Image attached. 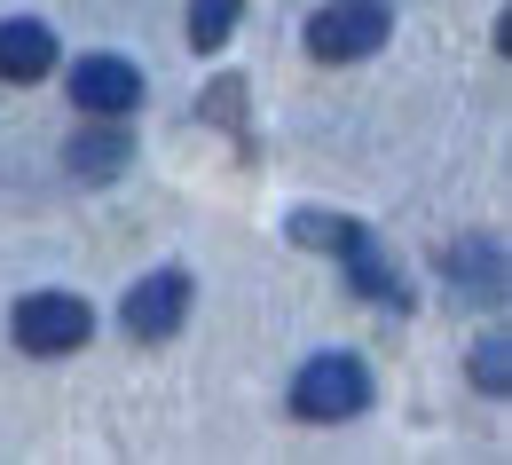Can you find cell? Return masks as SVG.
Masks as SVG:
<instances>
[{
    "instance_id": "1",
    "label": "cell",
    "mask_w": 512,
    "mask_h": 465,
    "mask_svg": "<svg viewBox=\"0 0 512 465\" xmlns=\"http://www.w3.org/2000/svg\"><path fill=\"white\" fill-rule=\"evenodd\" d=\"M292 410L308 426H347L355 410H371V371L355 355H308L292 379Z\"/></svg>"
},
{
    "instance_id": "2",
    "label": "cell",
    "mask_w": 512,
    "mask_h": 465,
    "mask_svg": "<svg viewBox=\"0 0 512 465\" xmlns=\"http://www.w3.org/2000/svg\"><path fill=\"white\" fill-rule=\"evenodd\" d=\"M386 32H394V16H386V0H331L308 16V56L316 64H363V56H379Z\"/></svg>"
},
{
    "instance_id": "3",
    "label": "cell",
    "mask_w": 512,
    "mask_h": 465,
    "mask_svg": "<svg viewBox=\"0 0 512 465\" xmlns=\"http://www.w3.org/2000/svg\"><path fill=\"white\" fill-rule=\"evenodd\" d=\"M8 332H16L24 355H79L95 339V308L79 292H32V300H16Z\"/></svg>"
},
{
    "instance_id": "4",
    "label": "cell",
    "mask_w": 512,
    "mask_h": 465,
    "mask_svg": "<svg viewBox=\"0 0 512 465\" xmlns=\"http://www.w3.org/2000/svg\"><path fill=\"white\" fill-rule=\"evenodd\" d=\"M119 316H127V332L142 339V347H150V339H174V332H182V316H190V276H182V268L142 276V284L127 292V308H119Z\"/></svg>"
},
{
    "instance_id": "5",
    "label": "cell",
    "mask_w": 512,
    "mask_h": 465,
    "mask_svg": "<svg viewBox=\"0 0 512 465\" xmlns=\"http://www.w3.org/2000/svg\"><path fill=\"white\" fill-rule=\"evenodd\" d=\"M71 103L87 119H127L134 103H142V71L119 64V56H87V64L71 71Z\"/></svg>"
},
{
    "instance_id": "6",
    "label": "cell",
    "mask_w": 512,
    "mask_h": 465,
    "mask_svg": "<svg viewBox=\"0 0 512 465\" xmlns=\"http://www.w3.org/2000/svg\"><path fill=\"white\" fill-rule=\"evenodd\" d=\"M56 71V32L40 24V16H8L0 24V79L8 87H32V79H48Z\"/></svg>"
},
{
    "instance_id": "7",
    "label": "cell",
    "mask_w": 512,
    "mask_h": 465,
    "mask_svg": "<svg viewBox=\"0 0 512 465\" xmlns=\"http://www.w3.org/2000/svg\"><path fill=\"white\" fill-rule=\"evenodd\" d=\"M134 158V142H127V119H103V134L87 127V134H71V150H64V166L79 174V182H111L119 166Z\"/></svg>"
},
{
    "instance_id": "8",
    "label": "cell",
    "mask_w": 512,
    "mask_h": 465,
    "mask_svg": "<svg viewBox=\"0 0 512 465\" xmlns=\"http://www.w3.org/2000/svg\"><path fill=\"white\" fill-rule=\"evenodd\" d=\"M449 276L465 284V292H481V308H497L505 300V245L497 237H473V245H449Z\"/></svg>"
},
{
    "instance_id": "9",
    "label": "cell",
    "mask_w": 512,
    "mask_h": 465,
    "mask_svg": "<svg viewBox=\"0 0 512 465\" xmlns=\"http://www.w3.org/2000/svg\"><path fill=\"white\" fill-rule=\"evenodd\" d=\"M237 16H245V0H190V48L197 56H221L229 32H237Z\"/></svg>"
},
{
    "instance_id": "10",
    "label": "cell",
    "mask_w": 512,
    "mask_h": 465,
    "mask_svg": "<svg viewBox=\"0 0 512 465\" xmlns=\"http://www.w3.org/2000/svg\"><path fill=\"white\" fill-rule=\"evenodd\" d=\"M473 379H481V395H505V387H512V347H505V332H489L481 347H473Z\"/></svg>"
},
{
    "instance_id": "11",
    "label": "cell",
    "mask_w": 512,
    "mask_h": 465,
    "mask_svg": "<svg viewBox=\"0 0 512 465\" xmlns=\"http://www.w3.org/2000/svg\"><path fill=\"white\" fill-rule=\"evenodd\" d=\"M237 95H245V87H237V79H221V87L205 95V119H237Z\"/></svg>"
}]
</instances>
